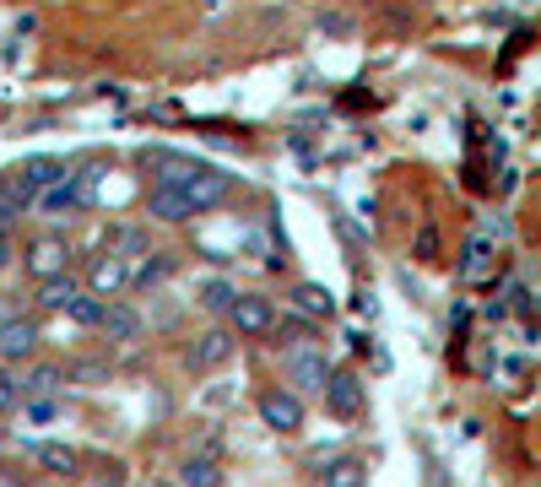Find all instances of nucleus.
<instances>
[{"label":"nucleus","mask_w":541,"mask_h":487,"mask_svg":"<svg viewBox=\"0 0 541 487\" xmlns=\"http://www.w3.org/2000/svg\"><path fill=\"white\" fill-rule=\"evenodd\" d=\"M228 190H233V179L222 174V168H206V163L179 184V195L190 201V212H195V217H201V212H217V206L228 201Z\"/></svg>","instance_id":"f257e3e1"},{"label":"nucleus","mask_w":541,"mask_h":487,"mask_svg":"<svg viewBox=\"0 0 541 487\" xmlns=\"http://www.w3.org/2000/svg\"><path fill=\"white\" fill-rule=\"evenodd\" d=\"M28 271L38 276V282L65 276V271H71V244H65L60 233H38V239L28 244Z\"/></svg>","instance_id":"f03ea898"},{"label":"nucleus","mask_w":541,"mask_h":487,"mask_svg":"<svg viewBox=\"0 0 541 487\" xmlns=\"http://www.w3.org/2000/svg\"><path fill=\"white\" fill-rule=\"evenodd\" d=\"M320 396H325V406H331L336 417H358L363 401H368V390H363L358 374H347V368H331V374H325V385H320Z\"/></svg>","instance_id":"7ed1b4c3"},{"label":"nucleus","mask_w":541,"mask_h":487,"mask_svg":"<svg viewBox=\"0 0 541 487\" xmlns=\"http://www.w3.org/2000/svg\"><path fill=\"white\" fill-rule=\"evenodd\" d=\"M130 287V255H92V266H87V293L92 298H114V293H125Z\"/></svg>","instance_id":"20e7f679"},{"label":"nucleus","mask_w":541,"mask_h":487,"mask_svg":"<svg viewBox=\"0 0 541 487\" xmlns=\"http://www.w3.org/2000/svg\"><path fill=\"white\" fill-rule=\"evenodd\" d=\"M228 320H233V331H239V336H266L276 325V309H271V298H260V293H233Z\"/></svg>","instance_id":"39448f33"},{"label":"nucleus","mask_w":541,"mask_h":487,"mask_svg":"<svg viewBox=\"0 0 541 487\" xmlns=\"http://www.w3.org/2000/svg\"><path fill=\"white\" fill-rule=\"evenodd\" d=\"M498 276V249L487 233H471L466 249H460V282L466 287H482V282H493Z\"/></svg>","instance_id":"423d86ee"},{"label":"nucleus","mask_w":541,"mask_h":487,"mask_svg":"<svg viewBox=\"0 0 541 487\" xmlns=\"http://www.w3.org/2000/svg\"><path fill=\"white\" fill-rule=\"evenodd\" d=\"M260 417H266V428H276V433H298L303 428V401L293 390H266V396H260Z\"/></svg>","instance_id":"0eeeda50"},{"label":"nucleus","mask_w":541,"mask_h":487,"mask_svg":"<svg viewBox=\"0 0 541 487\" xmlns=\"http://www.w3.org/2000/svg\"><path fill=\"white\" fill-rule=\"evenodd\" d=\"M38 347V320L33 314H11L6 325H0V358L17 363V358H33Z\"/></svg>","instance_id":"6e6552de"},{"label":"nucleus","mask_w":541,"mask_h":487,"mask_svg":"<svg viewBox=\"0 0 541 487\" xmlns=\"http://www.w3.org/2000/svg\"><path fill=\"white\" fill-rule=\"evenodd\" d=\"M38 206H44L49 217H71V212H87V190L76 184V174H65L60 184H49V190H38Z\"/></svg>","instance_id":"1a4fd4ad"},{"label":"nucleus","mask_w":541,"mask_h":487,"mask_svg":"<svg viewBox=\"0 0 541 487\" xmlns=\"http://www.w3.org/2000/svg\"><path fill=\"white\" fill-rule=\"evenodd\" d=\"M282 363H287V374H293V385H303V390H320L325 374H331V368H325V358H320L314 347H293Z\"/></svg>","instance_id":"9d476101"},{"label":"nucleus","mask_w":541,"mask_h":487,"mask_svg":"<svg viewBox=\"0 0 541 487\" xmlns=\"http://www.w3.org/2000/svg\"><path fill=\"white\" fill-rule=\"evenodd\" d=\"M71 168L60 163V157H33V163H22V174H17V184L28 195H38V190H49V184H60Z\"/></svg>","instance_id":"9b49d317"},{"label":"nucleus","mask_w":541,"mask_h":487,"mask_svg":"<svg viewBox=\"0 0 541 487\" xmlns=\"http://www.w3.org/2000/svg\"><path fill=\"white\" fill-rule=\"evenodd\" d=\"M228 358H233V336L228 331H206L190 347V368H217V363H228Z\"/></svg>","instance_id":"f8f14e48"},{"label":"nucleus","mask_w":541,"mask_h":487,"mask_svg":"<svg viewBox=\"0 0 541 487\" xmlns=\"http://www.w3.org/2000/svg\"><path fill=\"white\" fill-rule=\"evenodd\" d=\"M217 482H222L217 455H184L179 460V487H217Z\"/></svg>","instance_id":"ddd939ff"},{"label":"nucleus","mask_w":541,"mask_h":487,"mask_svg":"<svg viewBox=\"0 0 541 487\" xmlns=\"http://www.w3.org/2000/svg\"><path fill=\"white\" fill-rule=\"evenodd\" d=\"M174 276V255H163V249H152V255H141L136 266H130V287H157Z\"/></svg>","instance_id":"4468645a"},{"label":"nucleus","mask_w":541,"mask_h":487,"mask_svg":"<svg viewBox=\"0 0 541 487\" xmlns=\"http://www.w3.org/2000/svg\"><path fill=\"white\" fill-rule=\"evenodd\" d=\"M38 466H44L49 477H76L82 450H76V444H38Z\"/></svg>","instance_id":"2eb2a0df"},{"label":"nucleus","mask_w":541,"mask_h":487,"mask_svg":"<svg viewBox=\"0 0 541 487\" xmlns=\"http://www.w3.org/2000/svg\"><path fill=\"white\" fill-rule=\"evenodd\" d=\"M147 212H152L157 222H190V217H195V212H190V201H184L179 190H163V184H152Z\"/></svg>","instance_id":"dca6fc26"},{"label":"nucleus","mask_w":541,"mask_h":487,"mask_svg":"<svg viewBox=\"0 0 541 487\" xmlns=\"http://www.w3.org/2000/svg\"><path fill=\"white\" fill-rule=\"evenodd\" d=\"M103 331H109V341H136L141 336V314L125 309V304H103Z\"/></svg>","instance_id":"f3484780"},{"label":"nucleus","mask_w":541,"mask_h":487,"mask_svg":"<svg viewBox=\"0 0 541 487\" xmlns=\"http://www.w3.org/2000/svg\"><path fill=\"white\" fill-rule=\"evenodd\" d=\"M293 304H298V314H314V320H331V314H336V298L325 293L320 282H303L293 293Z\"/></svg>","instance_id":"a211bd4d"},{"label":"nucleus","mask_w":541,"mask_h":487,"mask_svg":"<svg viewBox=\"0 0 541 487\" xmlns=\"http://www.w3.org/2000/svg\"><path fill=\"white\" fill-rule=\"evenodd\" d=\"M363 482H368V471H363V460H352V455L331 460L325 477H320V487H363Z\"/></svg>","instance_id":"6ab92c4d"},{"label":"nucleus","mask_w":541,"mask_h":487,"mask_svg":"<svg viewBox=\"0 0 541 487\" xmlns=\"http://www.w3.org/2000/svg\"><path fill=\"white\" fill-rule=\"evenodd\" d=\"M28 206H33V195L22 190L17 179H0V228H11V222L28 212Z\"/></svg>","instance_id":"aec40b11"},{"label":"nucleus","mask_w":541,"mask_h":487,"mask_svg":"<svg viewBox=\"0 0 541 487\" xmlns=\"http://www.w3.org/2000/svg\"><path fill=\"white\" fill-rule=\"evenodd\" d=\"M157 163H163V168H157V184H163V190H179V184L201 168L195 157H174V152H157Z\"/></svg>","instance_id":"412c9836"},{"label":"nucleus","mask_w":541,"mask_h":487,"mask_svg":"<svg viewBox=\"0 0 541 487\" xmlns=\"http://www.w3.org/2000/svg\"><path fill=\"white\" fill-rule=\"evenodd\" d=\"M76 298H82V282H71V276H55V282H44L38 304H44V309H71Z\"/></svg>","instance_id":"4be33fe9"},{"label":"nucleus","mask_w":541,"mask_h":487,"mask_svg":"<svg viewBox=\"0 0 541 487\" xmlns=\"http://www.w3.org/2000/svg\"><path fill=\"white\" fill-rule=\"evenodd\" d=\"M55 385H60V368H33V374L17 385V396H49Z\"/></svg>","instance_id":"5701e85b"},{"label":"nucleus","mask_w":541,"mask_h":487,"mask_svg":"<svg viewBox=\"0 0 541 487\" xmlns=\"http://www.w3.org/2000/svg\"><path fill=\"white\" fill-rule=\"evenodd\" d=\"M509 304H514V314L525 320V331H531V325H536V293H531L525 282H509Z\"/></svg>","instance_id":"b1692460"},{"label":"nucleus","mask_w":541,"mask_h":487,"mask_svg":"<svg viewBox=\"0 0 541 487\" xmlns=\"http://www.w3.org/2000/svg\"><path fill=\"white\" fill-rule=\"evenodd\" d=\"M65 314H71L76 325H98V320H103V298H92L87 287H82V298H76V304L65 309Z\"/></svg>","instance_id":"393cba45"},{"label":"nucleus","mask_w":541,"mask_h":487,"mask_svg":"<svg viewBox=\"0 0 541 487\" xmlns=\"http://www.w3.org/2000/svg\"><path fill=\"white\" fill-rule=\"evenodd\" d=\"M233 293H239V287L217 282V276H211V282H201V304H206V309H222V314H228V304H233Z\"/></svg>","instance_id":"a878e982"},{"label":"nucleus","mask_w":541,"mask_h":487,"mask_svg":"<svg viewBox=\"0 0 541 487\" xmlns=\"http://www.w3.org/2000/svg\"><path fill=\"white\" fill-rule=\"evenodd\" d=\"M417 260H439V233H433V228L417 233Z\"/></svg>","instance_id":"bb28decb"},{"label":"nucleus","mask_w":541,"mask_h":487,"mask_svg":"<svg viewBox=\"0 0 541 487\" xmlns=\"http://www.w3.org/2000/svg\"><path fill=\"white\" fill-rule=\"evenodd\" d=\"M17 401H22V396H17V379H11V374H0V417H6Z\"/></svg>","instance_id":"cd10ccee"},{"label":"nucleus","mask_w":541,"mask_h":487,"mask_svg":"<svg viewBox=\"0 0 541 487\" xmlns=\"http://www.w3.org/2000/svg\"><path fill=\"white\" fill-rule=\"evenodd\" d=\"M28 417H33V423H49V417H60V406L49 401V396H38V401L28 406Z\"/></svg>","instance_id":"c85d7f7f"},{"label":"nucleus","mask_w":541,"mask_h":487,"mask_svg":"<svg viewBox=\"0 0 541 487\" xmlns=\"http://www.w3.org/2000/svg\"><path fill=\"white\" fill-rule=\"evenodd\" d=\"M98 487H125V466H120V460H109V466H103Z\"/></svg>","instance_id":"c756f323"},{"label":"nucleus","mask_w":541,"mask_h":487,"mask_svg":"<svg viewBox=\"0 0 541 487\" xmlns=\"http://www.w3.org/2000/svg\"><path fill=\"white\" fill-rule=\"evenodd\" d=\"M320 33H352V22L341 11H331V17H320Z\"/></svg>","instance_id":"7c9ffc66"},{"label":"nucleus","mask_w":541,"mask_h":487,"mask_svg":"<svg viewBox=\"0 0 541 487\" xmlns=\"http://www.w3.org/2000/svg\"><path fill=\"white\" fill-rule=\"evenodd\" d=\"M11 255H17V249H11V228H0V271L11 266Z\"/></svg>","instance_id":"2f4dec72"},{"label":"nucleus","mask_w":541,"mask_h":487,"mask_svg":"<svg viewBox=\"0 0 541 487\" xmlns=\"http://www.w3.org/2000/svg\"><path fill=\"white\" fill-rule=\"evenodd\" d=\"M157 487H163V482H157Z\"/></svg>","instance_id":"473e14b6"}]
</instances>
